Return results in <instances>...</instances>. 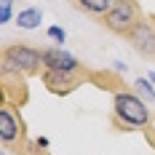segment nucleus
<instances>
[{"mask_svg":"<svg viewBox=\"0 0 155 155\" xmlns=\"http://www.w3.org/2000/svg\"><path fill=\"white\" fill-rule=\"evenodd\" d=\"M43 86H46L51 94H59V96H67V94H72L78 86H83V80H86V72L80 70V72H62V70H43Z\"/></svg>","mask_w":155,"mask_h":155,"instance_id":"423d86ee","label":"nucleus"},{"mask_svg":"<svg viewBox=\"0 0 155 155\" xmlns=\"http://www.w3.org/2000/svg\"><path fill=\"white\" fill-rule=\"evenodd\" d=\"M0 70H14L24 78L43 75L46 62H43V48H32L27 43H11L3 48V67Z\"/></svg>","mask_w":155,"mask_h":155,"instance_id":"f03ea898","label":"nucleus"},{"mask_svg":"<svg viewBox=\"0 0 155 155\" xmlns=\"http://www.w3.org/2000/svg\"><path fill=\"white\" fill-rule=\"evenodd\" d=\"M48 38H54L56 43H64V38H67V32L62 27H48Z\"/></svg>","mask_w":155,"mask_h":155,"instance_id":"f8f14e48","label":"nucleus"},{"mask_svg":"<svg viewBox=\"0 0 155 155\" xmlns=\"http://www.w3.org/2000/svg\"><path fill=\"white\" fill-rule=\"evenodd\" d=\"M72 3H75V8H80L83 14L102 19V16L107 14V11L115 5V3H118V0H72Z\"/></svg>","mask_w":155,"mask_h":155,"instance_id":"6e6552de","label":"nucleus"},{"mask_svg":"<svg viewBox=\"0 0 155 155\" xmlns=\"http://www.w3.org/2000/svg\"><path fill=\"white\" fill-rule=\"evenodd\" d=\"M153 115L147 110V102L137 91H118L112 99V123L123 131L131 128H144L150 126Z\"/></svg>","mask_w":155,"mask_h":155,"instance_id":"f257e3e1","label":"nucleus"},{"mask_svg":"<svg viewBox=\"0 0 155 155\" xmlns=\"http://www.w3.org/2000/svg\"><path fill=\"white\" fill-rule=\"evenodd\" d=\"M142 19H144V14H142L139 0H118L99 21H102V27L107 32L118 35V38H126Z\"/></svg>","mask_w":155,"mask_h":155,"instance_id":"7ed1b4c3","label":"nucleus"},{"mask_svg":"<svg viewBox=\"0 0 155 155\" xmlns=\"http://www.w3.org/2000/svg\"><path fill=\"white\" fill-rule=\"evenodd\" d=\"M150 80H155V72H150Z\"/></svg>","mask_w":155,"mask_h":155,"instance_id":"ddd939ff","label":"nucleus"},{"mask_svg":"<svg viewBox=\"0 0 155 155\" xmlns=\"http://www.w3.org/2000/svg\"><path fill=\"white\" fill-rule=\"evenodd\" d=\"M126 43L134 48L142 59L155 62V16H144L139 24L126 35Z\"/></svg>","mask_w":155,"mask_h":155,"instance_id":"39448f33","label":"nucleus"},{"mask_svg":"<svg viewBox=\"0 0 155 155\" xmlns=\"http://www.w3.org/2000/svg\"><path fill=\"white\" fill-rule=\"evenodd\" d=\"M40 19H43V14L38 8H24V11H19V16H16V24L21 30H35L40 24Z\"/></svg>","mask_w":155,"mask_h":155,"instance_id":"1a4fd4ad","label":"nucleus"},{"mask_svg":"<svg viewBox=\"0 0 155 155\" xmlns=\"http://www.w3.org/2000/svg\"><path fill=\"white\" fill-rule=\"evenodd\" d=\"M43 62H46V70H62V72H80L83 70V64L72 54H67L62 46L43 48Z\"/></svg>","mask_w":155,"mask_h":155,"instance_id":"0eeeda50","label":"nucleus"},{"mask_svg":"<svg viewBox=\"0 0 155 155\" xmlns=\"http://www.w3.org/2000/svg\"><path fill=\"white\" fill-rule=\"evenodd\" d=\"M0 142L5 150L19 155H27V128H24V120L19 115V110L8 102H3L0 107Z\"/></svg>","mask_w":155,"mask_h":155,"instance_id":"20e7f679","label":"nucleus"},{"mask_svg":"<svg viewBox=\"0 0 155 155\" xmlns=\"http://www.w3.org/2000/svg\"><path fill=\"white\" fill-rule=\"evenodd\" d=\"M11 8H14V0H0V21L11 19Z\"/></svg>","mask_w":155,"mask_h":155,"instance_id":"9b49d317","label":"nucleus"},{"mask_svg":"<svg viewBox=\"0 0 155 155\" xmlns=\"http://www.w3.org/2000/svg\"><path fill=\"white\" fill-rule=\"evenodd\" d=\"M134 88H137V94H139L147 104H150V102H155V88L150 86V78H139V80L134 83Z\"/></svg>","mask_w":155,"mask_h":155,"instance_id":"9d476101","label":"nucleus"}]
</instances>
